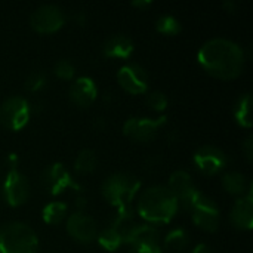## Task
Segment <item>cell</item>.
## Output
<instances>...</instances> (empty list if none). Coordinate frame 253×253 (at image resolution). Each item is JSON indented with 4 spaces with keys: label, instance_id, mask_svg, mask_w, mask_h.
<instances>
[{
    "label": "cell",
    "instance_id": "6da1fadb",
    "mask_svg": "<svg viewBox=\"0 0 253 253\" xmlns=\"http://www.w3.org/2000/svg\"><path fill=\"white\" fill-rule=\"evenodd\" d=\"M197 61L209 74L230 80L242 74L246 55L240 44L230 39L215 37L202 44L197 53Z\"/></svg>",
    "mask_w": 253,
    "mask_h": 253
},
{
    "label": "cell",
    "instance_id": "7a4b0ae2",
    "mask_svg": "<svg viewBox=\"0 0 253 253\" xmlns=\"http://www.w3.org/2000/svg\"><path fill=\"white\" fill-rule=\"evenodd\" d=\"M179 209L178 199L165 185H154L147 188L136 205V212L150 224L170 222Z\"/></svg>",
    "mask_w": 253,
    "mask_h": 253
},
{
    "label": "cell",
    "instance_id": "3957f363",
    "mask_svg": "<svg viewBox=\"0 0 253 253\" xmlns=\"http://www.w3.org/2000/svg\"><path fill=\"white\" fill-rule=\"evenodd\" d=\"M141 188V181L125 172H117L105 178L101 185L104 199L117 208V213H132V202Z\"/></svg>",
    "mask_w": 253,
    "mask_h": 253
},
{
    "label": "cell",
    "instance_id": "277c9868",
    "mask_svg": "<svg viewBox=\"0 0 253 253\" xmlns=\"http://www.w3.org/2000/svg\"><path fill=\"white\" fill-rule=\"evenodd\" d=\"M182 208L191 215L194 224L208 233H215L219 228L221 213L218 205L199 190H194L188 197L179 202Z\"/></svg>",
    "mask_w": 253,
    "mask_h": 253
},
{
    "label": "cell",
    "instance_id": "5b68a950",
    "mask_svg": "<svg viewBox=\"0 0 253 253\" xmlns=\"http://www.w3.org/2000/svg\"><path fill=\"white\" fill-rule=\"evenodd\" d=\"M39 240L24 222H7L0 227V253H37Z\"/></svg>",
    "mask_w": 253,
    "mask_h": 253
},
{
    "label": "cell",
    "instance_id": "8992f818",
    "mask_svg": "<svg viewBox=\"0 0 253 253\" xmlns=\"http://www.w3.org/2000/svg\"><path fill=\"white\" fill-rule=\"evenodd\" d=\"M30 104L22 96H10L0 105V123L10 130H21L30 122Z\"/></svg>",
    "mask_w": 253,
    "mask_h": 253
},
{
    "label": "cell",
    "instance_id": "52a82bcc",
    "mask_svg": "<svg viewBox=\"0 0 253 253\" xmlns=\"http://www.w3.org/2000/svg\"><path fill=\"white\" fill-rule=\"evenodd\" d=\"M40 182L44 191L50 196H59L67 188L82 191L80 185L73 181L71 173L62 163H53L47 166L40 176Z\"/></svg>",
    "mask_w": 253,
    "mask_h": 253
},
{
    "label": "cell",
    "instance_id": "ba28073f",
    "mask_svg": "<svg viewBox=\"0 0 253 253\" xmlns=\"http://www.w3.org/2000/svg\"><path fill=\"white\" fill-rule=\"evenodd\" d=\"M168 117L162 116L159 119L147 117H129L123 125V133L138 142H150L159 133V129L166 123Z\"/></svg>",
    "mask_w": 253,
    "mask_h": 253
},
{
    "label": "cell",
    "instance_id": "9c48e42d",
    "mask_svg": "<svg viewBox=\"0 0 253 253\" xmlns=\"http://www.w3.org/2000/svg\"><path fill=\"white\" fill-rule=\"evenodd\" d=\"M193 162L203 175L213 176L225 169L228 165V156L215 145H203L194 153Z\"/></svg>",
    "mask_w": 253,
    "mask_h": 253
},
{
    "label": "cell",
    "instance_id": "30bf717a",
    "mask_svg": "<svg viewBox=\"0 0 253 253\" xmlns=\"http://www.w3.org/2000/svg\"><path fill=\"white\" fill-rule=\"evenodd\" d=\"M30 24L37 33H55L65 24V13L56 4H42L31 13Z\"/></svg>",
    "mask_w": 253,
    "mask_h": 253
},
{
    "label": "cell",
    "instance_id": "8fae6325",
    "mask_svg": "<svg viewBox=\"0 0 253 253\" xmlns=\"http://www.w3.org/2000/svg\"><path fill=\"white\" fill-rule=\"evenodd\" d=\"M3 197L12 208L24 205L30 197V184L27 178L15 168L9 169L3 181Z\"/></svg>",
    "mask_w": 253,
    "mask_h": 253
},
{
    "label": "cell",
    "instance_id": "7c38bea8",
    "mask_svg": "<svg viewBox=\"0 0 253 253\" xmlns=\"http://www.w3.org/2000/svg\"><path fill=\"white\" fill-rule=\"evenodd\" d=\"M117 82L127 93L141 95L148 89V73L142 65L130 62L120 67L117 73Z\"/></svg>",
    "mask_w": 253,
    "mask_h": 253
},
{
    "label": "cell",
    "instance_id": "4fadbf2b",
    "mask_svg": "<svg viewBox=\"0 0 253 253\" xmlns=\"http://www.w3.org/2000/svg\"><path fill=\"white\" fill-rule=\"evenodd\" d=\"M67 231L74 240L80 243H92L93 240H96L98 236V227L95 219L82 212H74L68 216Z\"/></svg>",
    "mask_w": 253,
    "mask_h": 253
},
{
    "label": "cell",
    "instance_id": "5bb4252c",
    "mask_svg": "<svg viewBox=\"0 0 253 253\" xmlns=\"http://www.w3.org/2000/svg\"><path fill=\"white\" fill-rule=\"evenodd\" d=\"M68 96L74 105H77L80 108H86V107L92 105L98 96L96 83L93 82V79L82 76L71 83Z\"/></svg>",
    "mask_w": 253,
    "mask_h": 253
},
{
    "label": "cell",
    "instance_id": "9a60e30c",
    "mask_svg": "<svg viewBox=\"0 0 253 253\" xmlns=\"http://www.w3.org/2000/svg\"><path fill=\"white\" fill-rule=\"evenodd\" d=\"M230 221L237 230L249 231L253 225V196L252 187H249L248 193L243 194L240 199L236 200L231 213Z\"/></svg>",
    "mask_w": 253,
    "mask_h": 253
},
{
    "label": "cell",
    "instance_id": "2e32d148",
    "mask_svg": "<svg viewBox=\"0 0 253 253\" xmlns=\"http://www.w3.org/2000/svg\"><path fill=\"white\" fill-rule=\"evenodd\" d=\"M102 53L107 58L127 59L133 53V42L126 34H114L105 40L102 46Z\"/></svg>",
    "mask_w": 253,
    "mask_h": 253
},
{
    "label": "cell",
    "instance_id": "e0dca14e",
    "mask_svg": "<svg viewBox=\"0 0 253 253\" xmlns=\"http://www.w3.org/2000/svg\"><path fill=\"white\" fill-rule=\"evenodd\" d=\"M168 188L178 199V202H182L196 190L193 184V178L187 170H175L169 178Z\"/></svg>",
    "mask_w": 253,
    "mask_h": 253
},
{
    "label": "cell",
    "instance_id": "ac0fdd59",
    "mask_svg": "<svg viewBox=\"0 0 253 253\" xmlns=\"http://www.w3.org/2000/svg\"><path fill=\"white\" fill-rule=\"evenodd\" d=\"M236 122L243 127H252V95L245 93L239 98L234 108Z\"/></svg>",
    "mask_w": 253,
    "mask_h": 253
},
{
    "label": "cell",
    "instance_id": "d6986e66",
    "mask_svg": "<svg viewBox=\"0 0 253 253\" xmlns=\"http://www.w3.org/2000/svg\"><path fill=\"white\" fill-rule=\"evenodd\" d=\"M98 163V157L95 154L93 150L90 148H84L82 151H79L76 160H74V170L80 175H86L95 170Z\"/></svg>",
    "mask_w": 253,
    "mask_h": 253
},
{
    "label": "cell",
    "instance_id": "ffe728a7",
    "mask_svg": "<svg viewBox=\"0 0 253 253\" xmlns=\"http://www.w3.org/2000/svg\"><path fill=\"white\" fill-rule=\"evenodd\" d=\"M67 209L68 208L64 202H50L42 211L43 221L50 225L61 224L64 221V218L67 216Z\"/></svg>",
    "mask_w": 253,
    "mask_h": 253
},
{
    "label": "cell",
    "instance_id": "44dd1931",
    "mask_svg": "<svg viewBox=\"0 0 253 253\" xmlns=\"http://www.w3.org/2000/svg\"><path fill=\"white\" fill-rule=\"evenodd\" d=\"M165 248L172 252H182L190 243V236L184 228H175L169 231L165 237Z\"/></svg>",
    "mask_w": 253,
    "mask_h": 253
},
{
    "label": "cell",
    "instance_id": "7402d4cb",
    "mask_svg": "<svg viewBox=\"0 0 253 253\" xmlns=\"http://www.w3.org/2000/svg\"><path fill=\"white\" fill-rule=\"evenodd\" d=\"M222 187L227 193L234 196H243L248 187L245 175L240 172H228L222 178Z\"/></svg>",
    "mask_w": 253,
    "mask_h": 253
},
{
    "label": "cell",
    "instance_id": "603a6c76",
    "mask_svg": "<svg viewBox=\"0 0 253 253\" xmlns=\"http://www.w3.org/2000/svg\"><path fill=\"white\" fill-rule=\"evenodd\" d=\"M96 240L99 243L101 248H104L105 251L108 252H116L122 245H123V240H122V236L120 233L114 228V227H108L105 230H102L98 236H96Z\"/></svg>",
    "mask_w": 253,
    "mask_h": 253
},
{
    "label": "cell",
    "instance_id": "cb8c5ba5",
    "mask_svg": "<svg viewBox=\"0 0 253 253\" xmlns=\"http://www.w3.org/2000/svg\"><path fill=\"white\" fill-rule=\"evenodd\" d=\"M156 30L162 34H166V36H175V34L181 33L182 24L173 15H162L156 21Z\"/></svg>",
    "mask_w": 253,
    "mask_h": 253
},
{
    "label": "cell",
    "instance_id": "d4e9b609",
    "mask_svg": "<svg viewBox=\"0 0 253 253\" xmlns=\"http://www.w3.org/2000/svg\"><path fill=\"white\" fill-rule=\"evenodd\" d=\"M46 82H47V77H46L44 71H40V70L31 71L25 79V89L33 93L39 92L46 86Z\"/></svg>",
    "mask_w": 253,
    "mask_h": 253
},
{
    "label": "cell",
    "instance_id": "484cf974",
    "mask_svg": "<svg viewBox=\"0 0 253 253\" xmlns=\"http://www.w3.org/2000/svg\"><path fill=\"white\" fill-rule=\"evenodd\" d=\"M53 71H55L56 77H59L62 80H71L76 74V67L70 59H59L55 64Z\"/></svg>",
    "mask_w": 253,
    "mask_h": 253
},
{
    "label": "cell",
    "instance_id": "4316f807",
    "mask_svg": "<svg viewBox=\"0 0 253 253\" xmlns=\"http://www.w3.org/2000/svg\"><path fill=\"white\" fill-rule=\"evenodd\" d=\"M147 105L151 108V110H154V111H157V113H162V111H165L166 110V107H168V96L163 93V92H151L148 96H147Z\"/></svg>",
    "mask_w": 253,
    "mask_h": 253
},
{
    "label": "cell",
    "instance_id": "83f0119b",
    "mask_svg": "<svg viewBox=\"0 0 253 253\" xmlns=\"http://www.w3.org/2000/svg\"><path fill=\"white\" fill-rule=\"evenodd\" d=\"M129 253H163L160 245H135L130 246Z\"/></svg>",
    "mask_w": 253,
    "mask_h": 253
},
{
    "label": "cell",
    "instance_id": "f1b7e54d",
    "mask_svg": "<svg viewBox=\"0 0 253 253\" xmlns=\"http://www.w3.org/2000/svg\"><path fill=\"white\" fill-rule=\"evenodd\" d=\"M243 150H245V154L249 160H252L253 156V138L252 136H248L246 141L243 142Z\"/></svg>",
    "mask_w": 253,
    "mask_h": 253
},
{
    "label": "cell",
    "instance_id": "f546056e",
    "mask_svg": "<svg viewBox=\"0 0 253 253\" xmlns=\"http://www.w3.org/2000/svg\"><path fill=\"white\" fill-rule=\"evenodd\" d=\"M74 203H76L77 212H82V213H84V209H86L87 205H89V203H87V199H86L84 196H82V194L76 197V202H74Z\"/></svg>",
    "mask_w": 253,
    "mask_h": 253
},
{
    "label": "cell",
    "instance_id": "4dcf8cb0",
    "mask_svg": "<svg viewBox=\"0 0 253 253\" xmlns=\"http://www.w3.org/2000/svg\"><path fill=\"white\" fill-rule=\"evenodd\" d=\"M151 4H153L151 0H135V1H132V6L136 9H148Z\"/></svg>",
    "mask_w": 253,
    "mask_h": 253
},
{
    "label": "cell",
    "instance_id": "1f68e13d",
    "mask_svg": "<svg viewBox=\"0 0 253 253\" xmlns=\"http://www.w3.org/2000/svg\"><path fill=\"white\" fill-rule=\"evenodd\" d=\"M191 253H213V252H212V249H211L206 243H199V245L193 249V252Z\"/></svg>",
    "mask_w": 253,
    "mask_h": 253
},
{
    "label": "cell",
    "instance_id": "d6a6232c",
    "mask_svg": "<svg viewBox=\"0 0 253 253\" xmlns=\"http://www.w3.org/2000/svg\"><path fill=\"white\" fill-rule=\"evenodd\" d=\"M93 127H95V130H104L105 129V120H104V117H98L95 120V123H93Z\"/></svg>",
    "mask_w": 253,
    "mask_h": 253
},
{
    "label": "cell",
    "instance_id": "836d02e7",
    "mask_svg": "<svg viewBox=\"0 0 253 253\" xmlns=\"http://www.w3.org/2000/svg\"><path fill=\"white\" fill-rule=\"evenodd\" d=\"M74 21L79 24V25H83L86 22V15L83 12H76L74 13Z\"/></svg>",
    "mask_w": 253,
    "mask_h": 253
},
{
    "label": "cell",
    "instance_id": "e575fe53",
    "mask_svg": "<svg viewBox=\"0 0 253 253\" xmlns=\"http://www.w3.org/2000/svg\"><path fill=\"white\" fill-rule=\"evenodd\" d=\"M7 163H9L10 169H15V168H16V163H18V156L13 154V153H10V154L7 156Z\"/></svg>",
    "mask_w": 253,
    "mask_h": 253
},
{
    "label": "cell",
    "instance_id": "d590c367",
    "mask_svg": "<svg viewBox=\"0 0 253 253\" xmlns=\"http://www.w3.org/2000/svg\"><path fill=\"white\" fill-rule=\"evenodd\" d=\"M224 7H225L227 12H234L236 7H237V4L234 3V0H227V1L224 3Z\"/></svg>",
    "mask_w": 253,
    "mask_h": 253
}]
</instances>
